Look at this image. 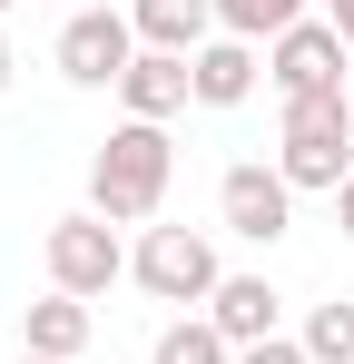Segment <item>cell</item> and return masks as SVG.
<instances>
[{
  "instance_id": "6da1fadb",
  "label": "cell",
  "mask_w": 354,
  "mask_h": 364,
  "mask_svg": "<svg viewBox=\"0 0 354 364\" xmlns=\"http://www.w3.org/2000/svg\"><path fill=\"white\" fill-rule=\"evenodd\" d=\"M168 187H177V148H168V128L118 119L109 138H99V158H89V207H99L109 227H158Z\"/></svg>"
},
{
  "instance_id": "7a4b0ae2",
  "label": "cell",
  "mask_w": 354,
  "mask_h": 364,
  "mask_svg": "<svg viewBox=\"0 0 354 364\" xmlns=\"http://www.w3.org/2000/svg\"><path fill=\"white\" fill-rule=\"evenodd\" d=\"M276 168H286V187L305 197H335V187L354 178V99L345 89H325V99H286V128H276Z\"/></svg>"
},
{
  "instance_id": "3957f363",
  "label": "cell",
  "mask_w": 354,
  "mask_h": 364,
  "mask_svg": "<svg viewBox=\"0 0 354 364\" xmlns=\"http://www.w3.org/2000/svg\"><path fill=\"white\" fill-rule=\"evenodd\" d=\"M50 60L69 89H118L128 69H138V20H128V0H79L69 20H59Z\"/></svg>"
},
{
  "instance_id": "277c9868",
  "label": "cell",
  "mask_w": 354,
  "mask_h": 364,
  "mask_svg": "<svg viewBox=\"0 0 354 364\" xmlns=\"http://www.w3.org/2000/svg\"><path fill=\"white\" fill-rule=\"evenodd\" d=\"M128 276H138L158 305H207L217 286H227V266H217V237H207V227H138Z\"/></svg>"
},
{
  "instance_id": "5b68a950",
  "label": "cell",
  "mask_w": 354,
  "mask_h": 364,
  "mask_svg": "<svg viewBox=\"0 0 354 364\" xmlns=\"http://www.w3.org/2000/svg\"><path fill=\"white\" fill-rule=\"evenodd\" d=\"M40 266H50V286L59 296H109L118 276H128V246H118V227L99 217V207H79V217H59L50 237H40Z\"/></svg>"
},
{
  "instance_id": "8992f818",
  "label": "cell",
  "mask_w": 354,
  "mask_h": 364,
  "mask_svg": "<svg viewBox=\"0 0 354 364\" xmlns=\"http://www.w3.org/2000/svg\"><path fill=\"white\" fill-rule=\"evenodd\" d=\"M217 227H227V237H246V246L295 237V187H286V168H266V158H236L227 178H217Z\"/></svg>"
},
{
  "instance_id": "52a82bcc",
  "label": "cell",
  "mask_w": 354,
  "mask_h": 364,
  "mask_svg": "<svg viewBox=\"0 0 354 364\" xmlns=\"http://www.w3.org/2000/svg\"><path fill=\"white\" fill-rule=\"evenodd\" d=\"M266 79H276L286 99L345 89V30H335V20H295L286 40H266Z\"/></svg>"
},
{
  "instance_id": "ba28073f",
  "label": "cell",
  "mask_w": 354,
  "mask_h": 364,
  "mask_svg": "<svg viewBox=\"0 0 354 364\" xmlns=\"http://www.w3.org/2000/svg\"><path fill=\"white\" fill-rule=\"evenodd\" d=\"M118 109H128V119H148V128H168L177 109H197L187 60H177V50H138V69L118 79Z\"/></svg>"
},
{
  "instance_id": "9c48e42d",
  "label": "cell",
  "mask_w": 354,
  "mask_h": 364,
  "mask_svg": "<svg viewBox=\"0 0 354 364\" xmlns=\"http://www.w3.org/2000/svg\"><path fill=\"white\" fill-rule=\"evenodd\" d=\"M89 335H99V315H89V305L79 296H40V305H20V355H50V364H79L89 355Z\"/></svg>"
},
{
  "instance_id": "30bf717a",
  "label": "cell",
  "mask_w": 354,
  "mask_h": 364,
  "mask_svg": "<svg viewBox=\"0 0 354 364\" xmlns=\"http://www.w3.org/2000/svg\"><path fill=\"white\" fill-rule=\"evenodd\" d=\"M256 69H266V60H256V40H227V30H217V40L187 60L197 109H246V99H256Z\"/></svg>"
},
{
  "instance_id": "8fae6325",
  "label": "cell",
  "mask_w": 354,
  "mask_h": 364,
  "mask_svg": "<svg viewBox=\"0 0 354 364\" xmlns=\"http://www.w3.org/2000/svg\"><path fill=\"white\" fill-rule=\"evenodd\" d=\"M276 315H286V296H276L266 276H227V286L207 296V325L227 335L236 355H246V345H266V335H276Z\"/></svg>"
},
{
  "instance_id": "7c38bea8",
  "label": "cell",
  "mask_w": 354,
  "mask_h": 364,
  "mask_svg": "<svg viewBox=\"0 0 354 364\" xmlns=\"http://www.w3.org/2000/svg\"><path fill=\"white\" fill-rule=\"evenodd\" d=\"M128 20H138V50H177V60L217 40V0H128Z\"/></svg>"
},
{
  "instance_id": "4fadbf2b",
  "label": "cell",
  "mask_w": 354,
  "mask_h": 364,
  "mask_svg": "<svg viewBox=\"0 0 354 364\" xmlns=\"http://www.w3.org/2000/svg\"><path fill=\"white\" fill-rule=\"evenodd\" d=\"M295 20H315V10H305V0H217V30H227V40H256V50L286 40Z\"/></svg>"
},
{
  "instance_id": "5bb4252c",
  "label": "cell",
  "mask_w": 354,
  "mask_h": 364,
  "mask_svg": "<svg viewBox=\"0 0 354 364\" xmlns=\"http://www.w3.org/2000/svg\"><path fill=\"white\" fill-rule=\"evenodd\" d=\"M148 364H236V345L207 325V315H177L168 335H158V355H148Z\"/></svg>"
},
{
  "instance_id": "9a60e30c",
  "label": "cell",
  "mask_w": 354,
  "mask_h": 364,
  "mask_svg": "<svg viewBox=\"0 0 354 364\" xmlns=\"http://www.w3.org/2000/svg\"><path fill=\"white\" fill-rule=\"evenodd\" d=\"M295 345H305L315 364H354V305H345V296H335V305H315Z\"/></svg>"
},
{
  "instance_id": "2e32d148",
  "label": "cell",
  "mask_w": 354,
  "mask_h": 364,
  "mask_svg": "<svg viewBox=\"0 0 354 364\" xmlns=\"http://www.w3.org/2000/svg\"><path fill=\"white\" fill-rule=\"evenodd\" d=\"M236 364H315V355H305L295 335H266V345H246V355H236Z\"/></svg>"
},
{
  "instance_id": "e0dca14e",
  "label": "cell",
  "mask_w": 354,
  "mask_h": 364,
  "mask_svg": "<svg viewBox=\"0 0 354 364\" xmlns=\"http://www.w3.org/2000/svg\"><path fill=\"white\" fill-rule=\"evenodd\" d=\"M325 20H335V30H345V50H354V0H325Z\"/></svg>"
},
{
  "instance_id": "ac0fdd59",
  "label": "cell",
  "mask_w": 354,
  "mask_h": 364,
  "mask_svg": "<svg viewBox=\"0 0 354 364\" xmlns=\"http://www.w3.org/2000/svg\"><path fill=\"white\" fill-rule=\"evenodd\" d=\"M335 227H345V237H354V178L335 187Z\"/></svg>"
},
{
  "instance_id": "d6986e66",
  "label": "cell",
  "mask_w": 354,
  "mask_h": 364,
  "mask_svg": "<svg viewBox=\"0 0 354 364\" xmlns=\"http://www.w3.org/2000/svg\"><path fill=\"white\" fill-rule=\"evenodd\" d=\"M10 69H20V60H10V40H0V89H10Z\"/></svg>"
},
{
  "instance_id": "ffe728a7",
  "label": "cell",
  "mask_w": 354,
  "mask_h": 364,
  "mask_svg": "<svg viewBox=\"0 0 354 364\" xmlns=\"http://www.w3.org/2000/svg\"><path fill=\"white\" fill-rule=\"evenodd\" d=\"M10 10H20V0H0V20H10Z\"/></svg>"
},
{
  "instance_id": "44dd1931",
  "label": "cell",
  "mask_w": 354,
  "mask_h": 364,
  "mask_svg": "<svg viewBox=\"0 0 354 364\" xmlns=\"http://www.w3.org/2000/svg\"><path fill=\"white\" fill-rule=\"evenodd\" d=\"M20 364H50V355H20Z\"/></svg>"
}]
</instances>
